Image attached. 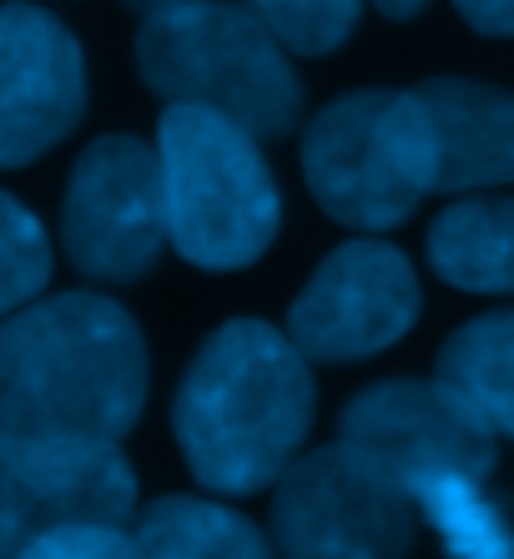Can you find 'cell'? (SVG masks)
<instances>
[{
    "label": "cell",
    "mask_w": 514,
    "mask_h": 559,
    "mask_svg": "<svg viewBox=\"0 0 514 559\" xmlns=\"http://www.w3.org/2000/svg\"><path fill=\"white\" fill-rule=\"evenodd\" d=\"M167 237L207 273L253 267L283 227V197L262 136L207 106H167L156 121Z\"/></svg>",
    "instance_id": "cell-4"
},
{
    "label": "cell",
    "mask_w": 514,
    "mask_h": 559,
    "mask_svg": "<svg viewBox=\"0 0 514 559\" xmlns=\"http://www.w3.org/2000/svg\"><path fill=\"white\" fill-rule=\"evenodd\" d=\"M413 504L449 559H514V524L484 495V479H439Z\"/></svg>",
    "instance_id": "cell-16"
},
{
    "label": "cell",
    "mask_w": 514,
    "mask_h": 559,
    "mask_svg": "<svg viewBox=\"0 0 514 559\" xmlns=\"http://www.w3.org/2000/svg\"><path fill=\"white\" fill-rule=\"evenodd\" d=\"M142 559H278L268 534L218 499L172 495L137 514Z\"/></svg>",
    "instance_id": "cell-14"
},
{
    "label": "cell",
    "mask_w": 514,
    "mask_h": 559,
    "mask_svg": "<svg viewBox=\"0 0 514 559\" xmlns=\"http://www.w3.org/2000/svg\"><path fill=\"white\" fill-rule=\"evenodd\" d=\"M268 21V31L297 56L338 51L363 15V0H243Z\"/></svg>",
    "instance_id": "cell-18"
},
{
    "label": "cell",
    "mask_w": 514,
    "mask_h": 559,
    "mask_svg": "<svg viewBox=\"0 0 514 559\" xmlns=\"http://www.w3.org/2000/svg\"><path fill=\"white\" fill-rule=\"evenodd\" d=\"M86 111L81 40L40 5H0V171L31 167Z\"/></svg>",
    "instance_id": "cell-11"
},
{
    "label": "cell",
    "mask_w": 514,
    "mask_h": 559,
    "mask_svg": "<svg viewBox=\"0 0 514 559\" xmlns=\"http://www.w3.org/2000/svg\"><path fill=\"white\" fill-rule=\"evenodd\" d=\"M15 559H142V545H137V530H127V524L86 520L40 534Z\"/></svg>",
    "instance_id": "cell-19"
},
{
    "label": "cell",
    "mask_w": 514,
    "mask_h": 559,
    "mask_svg": "<svg viewBox=\"0 0 514 559\" xmlns=\"http://www.w3.org/2000/svg\"><path fill=\"white\" fill-rule=\"evenodd\" d=\"M137 71L167 106L222 111L262 142H278L303 121V81L288 46L243 0H192L142 15Z\"/></svg>",
    "instance_id": "cell-3"
},
{
    "label": "cell",
    "mask_w": 514,
    "mask_h": 559,
    "mask_svg": "<svg viewBox=\"0 0 514 559\" xmlns=\"http://www.w3.org/2000/svg\"><path fill=\"white\" fill-rule=\"evenodd\" d=\"M137 474L121 443H66L0 433V559H15L61 524H127Z\"/></svg>",
    "instance_id": "cell-10"
},
{
    "label": "cell",
    "mask_w": 514,
    "mask_h": 559,
    "mask_svg": "<svg viewBox=\"0 0 514 559\" xmlns=\"http://www.w3.org/2000/svg\"><path fill=\"white\" fill-rule=\"evenodd\" d=\"M439 378L459 389L500 439H514V308L464 323L439 353Z\"/></svg>",
    "instance_id": "cell-15"
},
{
    "label": "cell",
    "mask_w": 514,
    "mask_h": 559,
    "mask_svg": "<svg viewBox=\"0 0 514 559\" xmlns=\"http://www.w3.org/2000/svg\"><path fill=\"white\" fill-rule=\"evenodd\" d=\"M156 146L102 136L77 156L61 197V248L91 283H142L167 248Z\"/></svg>",
    "instance_id": "cell-8"
},
{
    "label": "cell",
    "mask_w": 514,
    "mask_h": 559,
    "mask_svg": "<svg viewBox=\"0 0 514 559\" xmlns=\"http://www.w3.org/2000/svg\"><path fill=\"white\" fill-rule=\"evenodd\" d=\"M147 338L102 293H51L0 323V433L121 443L147 404Z\"/></svg>",
    "instance_id": "cell-1"
},
{
    "label": "cell",
    "mask_w": 514,
    "mask_h": 559,
    "mask_svg": "<svg viewBox=\"0 0 514 559\" xmlns=\"http://www.w3.org/2000/svg\"><path fill=\"white\" fill-rule=\"evenodd\" d=\"M454 11L479 36H500V40L514 36V0H454Z\"/></svg>",
    "instance_id": "cell-20"
},
{
    "label": "cell",
    "mask_w": 514,
    "mask_h": 559,
    "mask_svg": "<svg viewBox=\"0 0 514 559\" xmlns=\"http://www.w3.org/2000/svg\"><path fill=\"white\" fill-rule=\"evenodd\" d=\"M424 293L399 248L378 237L343 242L313 267L288 308V338L308 364H363L419 323Z\"/></svg>",
    "instance_id": "cell-9"
},
{
    "label": "cell",
    "mask_w": 514,
    "mask_h": 559,
    "mask_svg": "<svg viewBox=\"0 0 514 559\" xmlns=\"http://www.w3.org/2000/svg\"><path fill=\"white\" fill-rule=\"evenodd\" d=\"M434 136L439 192H484L514 182V96L469 76L413 86Z\"/></svg>",
    "instance_id": "cell-12"
},
{
    "label": "cell",
    "mask_w": 514,
    "mask_h": 559,
    "mask_svg": "<svg viewBox=\"0 0 514 559\" xmlns=\"http://www.w3.org/2000/svg\"><path fill=\"white\" fill-rule=\"evenodd\" d=\"M318 383L288 328L232 318L197 348L172 399V433L212 495H257L303 454Z\"/></svg>",
    "instance_id": "cell-2"
},
{
    "label": "cell",
    "mask_w": 514,
    "mask_h": 559,
    "mask_svg": "<svg viewBox=\"0 0 514 559\" xmlns=\"http://www.w3.org/2000/svg\"><path fill=\"white\" fill-rule=\"evenodd\" d=\"M338 443L378 464L409 495L439 479H489L500 459V433L439 373L384 378L353 393L338 418Z\"/></svg>",
    "instance_id": "cell-7"
},
{
    "label": "cell",
    "mask_w": 514,
    "mask_h": 559,
    "mask_svg": "<svg viewBox=\"0 0 514 559\" xmlns=\"http://www.w3.org/2000/svg\"><path fill=\"white\" fill-rule=\"evenodd\" d=\"M303 177L343 227L384 233L439 192L434 136L419 92H348L303 127Z\"/></svg>",
    "instance_id": "cell-5"
},
{
    "label": "cell",
    "mask_w": 514,
    "mask_h": 559,
    "mask_svg": "<svg viewBox=\"0 0 514 559\" xmlns=\"http://www.w3.org/2000/svg\"><path fill=\"white\" fill-rule=\"evenodd\" d=\"M51 283V237L11 192H0V323Z\"/></svg>",
    "instance_id": "cell-17"
},
{
    "label": "cell",
    "mask_w": 514,
    "mask_h": 559,
    "mask_svg": "<svg viewBox=\"0 0 514 559\" xmlns=\"http://www.w3.org/2000/svg\"><path fill=\"white\" fill-rule=\"evenodd\" d=\"M373 5H378V11H384L388 21H413V15L424 11L429 0H373Z\"/></svg>",
    "instance_id": "cell-21"
},
{
    "label": "cell",
    "mask_w": 514,
    "mask_h": 559,
    "mask_svg": "<svg viewBox=\"0 0 514 559\" xmlns=\"http://www.w3.org/2000/svg\"><path fill=\"white\" fill-rule=\"evenodd\" d=\"M131 11H142V15H156V11H177V5H192V0H127Z\"/></svg>",
    "instance_id": "cell-22"
},
{
    "label": "cell",
    "mask_w": 514,
    "mask_h": 559,
    "mask_svg": "<svg viewBox=\"0 0 514 559\" xmlns=\"http://www.w3.org/2000/svg\"><path fill=\"white\" fill-rule=\"evenodd\" d=\"M429 267L459 293H514V197H459L429 227Z\"/></svg>",
    "instance_id": "cell-13"
},
{
    "label": "cell",
    "mask_w": 514,
    "mask_h": 559,
    "mask_svg": "<svg viewBox=\"0 0 514 559\" xmlns=\"http://www.w3.org/2000/svg\"><path fill=\"white\" fill-rule=\"evenodd\" d=\"M419 524L409 489L348 443L297 454L272 495L278 559H409Z\"/></svg>",
    "instance_id": "cell-6"
}]
</instances>
